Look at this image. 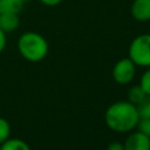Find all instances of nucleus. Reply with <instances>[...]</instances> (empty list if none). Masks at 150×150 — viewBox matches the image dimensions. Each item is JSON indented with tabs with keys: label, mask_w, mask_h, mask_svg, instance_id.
<instances>
[{
	"label": "nucleus",
	"mask_w": 150,
	"mask_h": 150,
	"mask_svg": "<svg viewBox=\"0 0 150 150\" xmlns=\"http://www.w3.org/2000/svg\"><path fill=\"white\" fill-rule=\"evenodd\" d=\"M139 115L135 104L129 101H117L108 107L104 112V122L109 129L116 132H129L137 128Z\"/></svg>",
	"instance_id": "obj_1"
},
{
	"label": "nucleus",
	"mask_w": 150,
	"mask_h": 150,
	"mask_svg": "<svg viewBox=\"0 0 150 150\" xmlns=\"http://www.w3.org/2000/svg\"><path fill=\"white\" fill-rule=\"evenodd\" d=\"M18 49L23 59L29 62H39L48 54V42L36 32H26L18 40Z\"/></svg>",
	"instance_id": "obj_2"
},
{
	"label": "nucleus",
	"mask_w": 150,
	"mask_h": 150,
	"mask_svg": "<svg viewBox=\"0 0 150 150\" xmlns=\"http://www.w3.org/2000/svg\"><path fill=\"white\" fill-rule=\"evenodd\" d=\"M129 57L136 66L150 68V34L138 35L131 41Z\"/></svg>",
	"instance_id": "obj_3"
},
{
	"label": "nucleus",
	"mask_w": 150,
	"mask_h": 150,
	"mask_svg": "<svg viewBox=\"0 0 150 150\" xmlns=\"http://www.w3.org/2000/svg\"><path fill=\"white\" fill-rule=\"evenodd\" d=\"M112 79L118 84L130 83L136 75V64L130 57H124L117 61L112 67Z\"/></svg>",
	"instance_id": "obj_4"
},
{
	"label": "nucleus",
	"mask_w": 150,
	"mask_h": 150,
	"mask_svg": "<svg viewBox=\"0 0 150 150\" xmlns=\"http://www.w3.org/2000/svg\"><path fill=\"white\" fill-rule=\"evenodd\" d=\"M124 150H150V137L138 131H132L127 137Z\"/></svg>",
	"instance_id": "obj_5"
},
{
	"label": "nucleus",
	"mask_w": 150,
	"mask_h": 150,
	"mask_svg": "<svg viewBox=\"0 0 150 150\" xmlns=\"http://www.w3.org/2000/svg\"><path fill=\"white\" fill-rule=\"evenodd\" d=\"M131 15L137 21L150 20V0H134L131 5Z\"/></svg>",
	"instance_id": "obj_6"
},
{
	"label": "nucleus",
	"mask_w": 150,
	"mask_h": 150,
	"mask_svg": "<svg viewBox=\"0 0 150 150\" xmlns=\"http://www.w3.org/2000/svg\"><path fill=\"white\" fill-rule=\"evenodd\" d=\"M19 27V16L15 13H0V28L5 32H13Z\"/></svg>",
	"instance_id": "obj_7"
},
{
	"label": "nucleus",
	"mask_w": 150,
	"mask_h": 150,
	"mask_svg": "<svg viewBox=\"0 0 150 150\" xmlns=\"http://www.w3.org/2000/svg\"><path fill=\"white\" fill-rule=\"evenodd\" d=\"M23 7L22 0H0V13L18 14Z\"/></svg>",
	"instance_id": "obj_8"
},
{
	"label": "nucleus",
	"mask_w": 150,
	"mask_h": 150,
	"mask_svg": "<svg viewBox=\"0 0 150 150\" xmlns=\"http://www.w3.org/2000/svg\"><path fill=\"white\" fill-rule=\"evenodd\" d=\"M0 150H30V148L23 139L8 138L0 144Z\"/></svg>",
	"instance_id": "obj_9"
},
{
	"label": "nucleus",
	"mask_w": 150,
	"mask_h": 150,
	"mask_svg": "<svg viewBox=\"0 0 150 150\" xmlns=\"http://www.w3.org/2000/svg\"><path fill=\"white\" fill-rule=\"evenodd\" d=\"M146 96V94L144 93V90L142 89V87L139 84L137 86H132L129 91H128V101L132 104H138L144 97Z\"/></svg>",
	"instance_id": "obj_10"
},
{
	"label": "nucleus",
	"mask_w": 150,
	"mask_h": 150,
	"mask_svg": "<svg viewBox=\"0 0 150 150\" xmlns=\"http://www.w3.org/2000/svg\"><path fill=\"white\" fill-rule=\"evenodd\" d=\"M139 118H144V117H150V96L146 95L138 104H136Z\"/></svg>",
	"instance_id": "obj_11"
},
{
	"label": "nucleus",
	"mask_w": 150,
	"mask_h": 150,
	"mask_svg": "<svg viewBox=\"0 0 150 150\" xmlns=\"http://www.w3.org/2000/svg\"><path fill=\"white\" fill-rule=\"evenodd\" d=\"M9 135H11V125H9V122L4 118V117H0V144L4 143L6 139L9 138Z\"/></svg>",
	"instance_id": "obj_12"
},
{
	"label": "nucleus",
	"mask_w": 150,
	"mask_h": 150,
	"mask_svg": "<svg viewBox=\"0 0 150 150\" xmlns=\"http://www.w3.org/2000/svg\"><path fill=\"white\" fill-rule=\"evenodd\" d=\"M139 86L142 87L144 93L150 96V68H146L145 71L142 74L139 80Z\"/></svg>",
	"instance_id": "obj_13"
},
{
	"label": "nucleus",
	"mask_w": 150,
	"mask_h": 150,
	"mask_svg": "<svg viewBox=\"0 0 150 150\" xmlns=\"http://www.w3.org/2000/svg\"><path fill=\"white\" fill-rule=\"evenodd\" d=\"M137 128L141 132H143L148 137H150V117L139 118V121L137 123Z\"/></svg>",
	"instance_id": "obj_14"
},
{
	"label": "nucleus",
	"mask_w": 150,
	"mask_h": 150,
	"mask_svg": "<svg viewBox=\"0 0 150 150\" xmlns=\"http://www.w3.org/2000/svg\"><path fill=\"white\" fill-rule=\"evenodd\" d=\"M107 150H124V144L121 143V142L114 141V142H111V143L108 144Z\"/></svg>",
	"instance_id": "obj_15"
},
{
	"label": "nucleus",
	"mask_w": 150,
	"mask_h": 150,
	"mask_svg": "<svg viewBox=\"0 0 150 150\" xmlns=\"http://www.w3.org/2000/svg\"><path fill=\"white\" fill-rule=\"evenodd\" d=\"M6 43H7V39H6V33L0 28V53L5 49L6 47Z\"/></svg>",
	"instance_id": "obj_16"
},
{
	"label": "nucleus",
	"mask_w": 150,
	"mask_h": 150,
	"mask_svg": "<svg viewBox=\"0 0 150 150\" xmlns=\"http://www.w3.org/2000/svg\"><path fill=\"white\" fill-rule=\"evenodd\" d=\"M43 5H46V6H56V5H59L62 0H40Z\"/></svg>",
	"instance_id": "obj_17"
},
{
	"label": "nucleus",
	"mask_w": 150,
	"mask_h": 150,
	"mask_svg": "<svg viewBox=\"0 0 150 150\" xmlns=\"http://www.w3.org/2000/svg\"><path fill=\"white\" fill-rule=\"evenodd\" d=\"M22 1H23V4H25V2H28V1H30V0H22Z\"/></svg>",
	"instance_id": "obj_18"
}]
</instances>
